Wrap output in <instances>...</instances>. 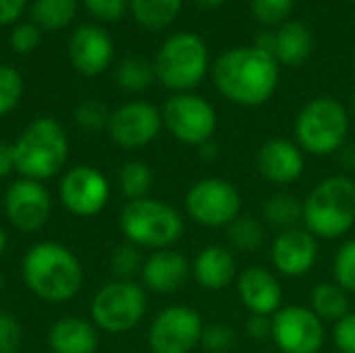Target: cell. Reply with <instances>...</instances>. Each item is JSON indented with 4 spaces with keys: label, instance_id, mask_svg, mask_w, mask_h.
Returning <instances> with one entry per match:
<instances>
[{
    "label": "cell",
    "instance_id": "31",
    "mask_svg": "<svg viewBox=\"0 0 355 353\" xmlns=\"http://www.w3.org/2000/svg\"><path fill=\"white\" fill-rule=\"evenodd\" d=\"M333 277L347 293H355V239L345 241L333 258Z\"/></svg>",
    "mask_w": 355,
    "mask_h": 353
},
{
    "label": "cell",
    "instance_id": "2",
    "mask_svg": "<svg viewBox=\"0 0 355 353\" xmlns=\"http://www.w3.org/2000/svg\"><path fill=\"white\" fill-rule=\"evenodd\" d=\"M21 273L27 289L52 304L73 300L83 283L81 262L67 246L56 241H42L29 248Z\"/></svg>",
    "mask_w": 355,
    "mask_h": 353
},
{
    "label": "cell",
    "instance_id": "27",
    "mask_svg": "<svg viewBox=\"0 0 355 353\" xmlns=\"http://www.w3.org/2000/svg\"><path fill=\"white\" fill-rule=\"evenodd\" d=\"M152 181H154L152 169L141 160H129L119 171V185L121 191L129 198V202L148 198Z\"/></svg>",
    "mask_w": 355,
    "mask_h": 353
},
{
    "label": "cell",
    "instance_id": "40",
    "mask_svg": "<svg viewBox=\"0 0 355 353\" xmlns=\"http://www.w3.org/2000/svg\"><path fill=\"white\" fill-rule=\"evenodd\" d=\"M83 4L87 6V10L94 17H98L102 21L121 19L127 8V0H83Z\"/></svg>",
    "mask_w": 355,
    "mask_h": 353
},
{
    "label": "cell",
    "instance_id": "43",
    "mask_svg": "<svg viewBox=\"0 0 355 353\" xmlns=\"http://www.w3.org/2000/svg\"><path fill=\"white\" fill-rule=\"evenodd\" d=\"M15 171V154L12 146L6 141H0V179L10 175Z\"/></svg>",
    "mask_w": 355,
    "mask_h": 353
},
{
    "label": "cell",
    "instance_id": "42",
    "mask_svg": "<svg viewBox=\"0 0 355 353\" xmlns=\"http://www.w3.org/2000/svg\"><path fill=\"white\" fill-rule=\"evenodd\" d=\"M23 8H25V0H0V25L12 23Z\"/></svg>",
    "mask_w": 355,
    "mask_h": 353
},
{
    "label": "cell",
    "instance_id": "32",
    "mask_svg": "<svg viewBox=\"0 0 355 353\" xmlns=\"http://www.w3.org/2000/svg\"><path fill=\"white\" fill-rule=\"evenodd\" d=\"M23 79L12 67L0 64V117L8 114L21 100Z\"/></svg>",
    "mask_w": 355,
    "mask_h": 353
},
{
    "label": "cell",
    "instance_id": "23",
    "mask_svg": "<svg viewBox=\"0 0 355 353\" xmlns=\"http://www.w3.org/2000/svg\"><path fill=\"white\" fill-rule=\"evenodd\" d=\"M314 48V35L310 27L302 21H285L277 29L275 42V58L279 64L302 67Z\"/></svg>",
    "mask_w": 355,
    "mask_h": 353
},
{
    "label": "cell",
    "instance_id": "17",
    "mask_svg": "<svg viewBox=\"0 0 355 353\" xmlns=\"http://www.w3.org/2000/svg\"><path fill=\"white\" fill-rule=\"evenodd\" d=\"M256 166L262 179L275 185H289L297 181L304 173L306 158L304 150L283 137L268 139L256 156Z\"/></svg>",
    "mask_w": 355,
    "mask_h": 353
},
{
    "label": "cell",
    "instance_id": "6",
    "mask_svg": "<svg viewBox=\"0 0 355 353\" xmlns=\"http://www.w3.org/2000/svg\"><path fill=\"white\" fill-rule=\"evenodd\" d=\"M349 114L335 98L310 100L295 119L297 146L312 156H331L345 146Z\"/></svg>",
    "mask_w": 355,
    "mask_h": 353
},
{
    "label": "cell",
    "instance_id": "11",
    "mask_svg": "<svg viewBox=\"0 0 355 353\" xmlns=\"http://www.w3.org/2000/svg\"><path fill=\"white\" fill-rule=\"evenodd\" d=\"M204 320L187 306H168L152 322L148 345L152 353H191L202 339Z\"/></svg>",
    "mask_w": 355,
    "mask_h": 353
},
{
    "label": "cell",
    "instance_id": "26",
    "mask_svg": "<svg viewBox=\"0 0 355 353\" xmlns=\"http://www.w3.org/2000/svg\"><path fill=\"white\" fill-rule=\"evenodd\" d=\"M183 0H131L133 17L146 29H162L175 21Z\"/></svg>",
    "mask_w": 355,
    "mask_h": 353
},
{
    "label": "cell",
    "instance_id": "28",
    "mask_svg": "<svg viewBox=\"0 0 355 353\" xmlns=\"http://www.w3.org/2000/svg\"><path fill=\"white\" fill-rule=\"evenodd\" d=\"M77 10V0H35L33 2V19L37 25L46 29H62L71 23Z\"/></svg>",
    "mask_w": 355,
    "mask_h": 353
},
{
    "label": "cell",
    "instance_id": "7",
    "mask_svg": "<svg viewBox=\"0 0 355 353\" xmlns=\"http://www.w3.org/2000/svg\"><path fill=\"white\" fill-rule=\"evenodd\" d=\"M154 71L158 81L177 94L193 89L208 71V48L204 40L185 31L171 35L156 54Z\"/></svg>",
    "mask_w": 355,
    "mask_h": 353
},
{
    "label": "cell",
    "instance_id": "48",
    "mask_svg": "<svg viewBox=\"0 0 355 353\" xmlns=\"http://www.w3.org/2000/svg\"><path fill=\"white\" fill-rule=\"evenodd\" d=\"M0 289H2V275H0Z\"/></svg>",
    "mask_w": 355,
    "mask_h": 353
},
{
    "label": "cell",
    "instance_id": "25",
    "mask_svg": "<svg viewBox=\"0 0 355 353\" xmlns=\"http://www.w3.org/2000/svg\"><path fill=\"white\" fill-rule=\"evenodd\" d=\"M262 214L281 231L293 229L300 221H304V202L293 193H275L264 202Z\"/></svg>",
    "mask_w": 355,
    "mask_h": 353
},
{
    "label": "cell",
    "instance_id": "50",
    "mask_svg": "<svg viewBox=\"0 0 355 353\" xmlns=\"http://www.w3.org/2000/svg\"><path fill=\"white\" fill-rule=\"evenodd\" d=\"M354 64H355V56H354Z\"/></svg>",
    "mask_w": 355,
    "mask_h": 353
},
{
    "label": "cell",
    "instance_id": "9",
    "mask_svg": "<svg viewBox=\"0 0 355 353\" xmlns=\"http://www.w3.org/2000/svg\"><path fill=\"white\" fill-rule=\"evenodd\" d=\"M239 189L220 177H206L196 181L185 193V210L191 221L202 227H229L241 214Z\"/></svg>",
    "mask_w": 355,
    "mask_h": 353
},
{
    "label": "cell",
    "instance_id": "21",
    "mask_svg": "<svg viewBox=\"0 0 355 353\" xmlns=\"http://www.w3.org/2000/svg\"><path fill=\"white\" fill-rule=\"evenodd\" d=\"M191 275L202 289L223 291L237 277L235 256L231 254V250H227L223 246H208L196 256Z\"/></svg>",
    "mask_w": 355,
    "mask_h": 353
},
{
    "label": "cell",
    "instance_id": "34",
    "mask_svg": "<svg viewBox=\"0 0 355 353\" xmlns=\"http://www.w3.org/2000/svg\"><path fill=\"white\" fill-rule=\"evenodd\" d=\"M295 0H252V15L262 25H283L291 10Z\"/></svg>",
    "mask_w": 355,
    "mask_h": 353
},
{
    "label": "cell",
    "instance_id": "13",
    "mask_svg": "<svg viewBox=\"0 0 355 353\" xmlns=\"http://www.w3.org/2000/svg\"><path fill=\"white\" fill-rule=\"evenodd\" d=\"M62 206L75 216H96L110 198L108 179L89 164L73 166L64 173L58 185Z\"/></svg>",
    "mask_w": 355,
    "mask_h": 353
},
{
    "label": "cell",
    "instance_id": "18",
    "mask_svg": "<svg viewBox=\"0 0 355 353\" xmlns=\"http://www.w3.org/2000/svg\"><path fill=\"white\" fill-rule=\"evenodd\" d=\"M237 293L250 314L275 316L281 310L283 287L268 268L250 266L237 279Z\"/></svg>",
    "mask_w": 355,
    "mask_h": 353
},
{
    "label": "cell",
    "instance_id": "15",
    "mask_svg": "<svg viewBox=\"0 0 355 353\" xmlns=\"http://www.w3.org/2000/svg\"><path fill=\"white\" fill-rule=\"evenodd\" d=\"M110 139L127 150L144 148L154 141L162 129V112L148 102H129L110 112Z\"/></svg>",
    "mask_w": 355,
    "mask_h": 353
},
{
    "label": "cell",
    "instance_id": "10",
    "mask_svg": "<svg viewBox=\"0 0 355 353\" xmlns=\"http://www.w3.org/2000/svg\"><path fill=\"white\" fill-rule=\"evenodd\" d=\"M162 125L181 144L202 146L216 131V110L202 96L189 92L175 94L162 108Z\"/></svg>",
    "mask_w": 355,
    "mask_h": 353
},
{
    "label": "cell",
    "instance_id": "47",
    "mask_svg": "<svg viewBox=\"0 0 355 353\" xmlns=\"http://www.w3.org/2000/svg\"><path fill=\"white\" fill-rule=\"evenodd\" d=\"M6 243H8V237H6V231L0 227V254L6 250Z\"/></svg>",
    "mask_w": 355,
    "mask_h": 353
},
{
    "label": "cell",
    "instance_id": "1",
    "mask_svg": "<svg viewBox=\"0 0 355 353\" xmlns=\"http://www.w3.org/2000/svg\"><path fill=\"white\" fill-rule=\"evenodd\" d=\"M216 89L239 106H262L279 87V62L256 46L223 52L212 67Z\"/></svg>",
    "mask_w": 355,
    "mask_h": 353
},
{
    "label": "cell",
    "instance_id": "37",
    "mask_svg": "<svg viewBox=\"0 0 355 353\" xmlns=\"http://www.w3.org/2000/svg\"><path fill=\"white\" fill-rule=\"evenodd\" d=\"M21 347V325L10 312L0 310V353H17Z\"/></svg>",
    "mask_w": 355,
    "mask_h": 353
},
{
    "label": "cell",
    "instance_id": "16",
    "mask_svg": "<svg viewBox=\"0 0 355 353\" xmlns=\"http://www.w3.org/2000/svg\"><path fill=\"white\" fill-rule=\"evenodd\" d=\"M270 260L277 273L283 277H304L314 268L318 260V241L308 229H285L272 241Z\"/></svg>",
    "mask_w": 355,
    "mask_h": 353
},
{
    "label": "cell",
    "instance_id": "5",
    "mask_svg": "<svg viewBox=\"0 0 355 353\" xmlns=\"http://www.w3.org/2000/svg\"><path fill=\"white\" fill-rule=\"evenodd\" d=\"M183 229L179 210L156 198L131 200L121 212V231L135 248L166 250L181 239Z\"/></svg>",
    "mask_w": 355,
    "mask_h": 353
},
{
    "label": "cell",
    "instance_id": "36",
    "mask_svg": "<svg viewBox=\"0 0 355 353\" xmlns=\"http://www.w3.org/2000/svg\"><path fill=\"white\" fill-rule=\"evenodd\" d=\"M108 121H110V112L98 100H87L75 108V123L85 131H100L108 127Z\"/></svg>",
    "mask_w": 355,
    "mask_h": 353
},
{
    "label": "cell",
    "instance_id": "33",
    "mask_svg": "<svg viewBox=\"0 0 355 353\" xmlns=\"http://www.w3.org/2000/svg\"><path fill=\"white\" fill-rule=\"evenodd\" d=\"M141 266H144L141 256L133 243L119 246L110 258V268L119 277V281H131L133 275L141 273Z\"/></svg>",
    "mask_w": 355,
    "mask_h": 353
},
{
    "label": "cell",
    "instance_id": "49",
    "mask_svg": "<svg viewBox=\"0 0 355 353\" xmlns=\"http://www.w3.org/2000/svg\"><path fill=\"white\" fill-rule=\"evenodd\" d=\"M352 102H354V110H355V94H354V100H352Z\"/></svg>",
    "mask_w": 355,
    "mask_h": 353
},
{
    "label": "cell",
    "instance_id": "24",
    "mask_svg": "<svg viewBox=\"0 0 355 353\" xmlns=\"http://www.w3.org/2000/svg\"><path fill=\"white\" fill-rule=\"evenodd\" d=\"M312 312L322 322H339L349 314V295L343 287L333 283H320L312 289Z\"/></svg>",
    "mask_w": 355,
    "mask_h": 353
},
{
    "label": "cell",
    "instance_id": "29",
    "mask_svg": "<svg viewBox=\"0 0 355 353\" xmlns=\"http://www.w3.org/2000/svg\"><path fill=\"white\" fill-rule=\"evenodd\" d=\"M154 77H156L154 64H150L146 58L139 56L125 58L116 71V81L127 92H144L146 87H150Z\"/></svg>",
    "mask_w": 355,
    "mask_h": 353
},
{
    "label": "cell",
    "instance_id": "19",
    "mask_svg": "<svg viewBox=\"0 0 355 353\" xmlns=\"http://www.w3.org/2000/svg\"><path fill=\"white\" fill-rule=\"evenodd\" d=\"M69 56L73 67L85 75H100L112 60V42L108 33L96 25H83L73 31L69 42Z\"/></svg>",
    "mask_w": 355,
    "mask_h": 353
},
{
    "label": "cell",
    "instance_id": "14",
    "mask_svg": "<svg viewBox=\"0 0 355 353\" xmlns=\"http://www.w3.org/2000/svg\"><path fill=\"white\" fill-rule=\"evenodd\" d=\"M4 212L15 229L25 233L40 231L52 212L50 191L42 185V181L21 177L10 183L4 193Z\"/></svg>",
    "mask_w": 355,
    "mask_h": 353
},
{
    "label": "cell",
    "instance_id": "38",
    "mask_svg": "<svg viewBox=\"0 0 355 353\" xmlns=\"http://www.w3.org/2000/svg\"><path fill=\"white\" fill-rule=\"evenodd\" d=\"M333 343L339 353H355V312H349L333 329Z\"/></svg>",
    "mask_w": 355,
    "mask_h": 353
},
{
    "label": "cell",
    "instance_id": "3",
    "mask_svg": "<svg viewBox=\"0 0 355 353\" xmlns=\"http://www.w3.org/2000/svg\"><path fill=\"white\" fill-rule=\"evenodd\" d=\"M15 171L33 181L58 175L69 158V137L62 125L50 117L31 121L12 144Z\"/></svg>",
    "mask_w": 355,
    "mask_h": 353
},
{
    "label": "cell",
    "instance_id": "4",
    "mask_svg": "<svg viewBox=\"0 0 355 353\" xmlns=\"http://www.w3.org/2000/svg\"><path fill=\"white\" fill-rule=\"evenodd\" d=\"M304 225L316 239H337L355 225V181L347 175L322 179L304 200Z\"/></svg>",
    "mask_w": 355,
    "mask_h": 353
},
{
    "label": "cell",
    "instance_id": "46",
    "mask_svg": "<svg viewBox=\"0 0 355 353\" xmlns=\"http://www.w3.org/2000/svg\"><path fill=\"white\" fill-rule=\"evenodd\" d=\"M193 2L202 8H218L225 4V0H193Z\"/></svg>",
    "mask_w": 355,
    "mask_h": 353
},
{
    "label": "cell",
    "instance_id": "30",
    "mask_svg": "<svg viewBox=\"0 0 355 353\" xmlns=\"http://www.w3.org/2000/svg\"><path fill=\"white\" fill-rule=\"evenodd\" d=\"M227 237L231 246L239 252H254L264 241V229L262 225L252 216H237L227 227Z\"/></svg>",
    "mask_w": 355,
    "mask_h": 353
},
{
    "label": "cell",
    "instance_id": "41",
    "mask_svg": "<svg viewBox=\"0 0 355 353\" xmlns=\"http://www.w3.org/2000/svg\"><path fill=\"white\" fill-rule=\"evenodd\" d=\"M245 333L256 341L270 339L272 337V318L262 316V314H252L245 322Z\"/></svg>",
    "mask_w": 355,
    "mask_h": 353
},
{
    "label": "cell",
    "instance_id": "8",
    "mask_svg": "<svg viewBox=\"0 0 355 353\" xmlns=\"http://www.w3.org/2000/svg\"><path fill=\"white\" fill-rule=\"evenodd\" d=\"M148 300L141 285L133 281L106 283L92 300V322L106 333H127L146 316Z\"/></svg>",
    "mask_w": 355,
    "mask_h": 353
},
{
    "label": "cell",
    "instance_id": "35",
    "mask_svg": "<svg viewBox=\"0 0 355 353\" xmlns=\"http://www.w3.org/2000/svg\"><path fill=\"white\" fill-rule=\"evenodd\" d=\"M235 341H237L235 331L229 325L214 322V325L204 327L200 345L208 353H229L235 347Z\"/></svg>",
    "mask_w": 355,
    "mask_h": 353
},
{
    "label": "cell",
    "instance_id": "20",
    "mask_svg": "<svg viewBox=\"0 0 355 353\" xmlns=\"http://www.w3.org/2000/svg\"><path fill=\"white\" fill-rule=\"evenodd\" d=\"M189 273L191 266L185 256L171 250H158L144 262L141 281L144 287L154 293H175L187 283Z\"/></svg>",
    "mask_w": 355,
    "mask_h": 353
},
{
    "label": "cell",
    "instance_id": "44",
    "mask_svg": "<svg viewBox=\"0 0 355 353\" xmlns=\"http://www.w3.org/2000/svg\"><path fill=\"white\" fill-rule=\"evenodd\" d=\"M198 154H200V158L202 160H206V162H212V160H216L218 158V146H216V141H206V144H202V146H198Z\"/></svg>",
    "mask_w": 355,
    "mask_h": 353
},
{
    "label": "cell",
    "instance_id": "45",
    "mask_svg": "<svg viewBox=\"0 0 355 353\" xmlns=\"http://www.w3.org/2000/svg\"><path fill=\"white\" fill-rule=\"evenodd\" d=\"M341 152V158H343V164L349 169V171H354L355 169V148H347V150H339Z\"/></svg>",
    "mask_w": 355,
    "mask_h": 353
},
{
    "label": "cell",
    "instance_id": "39",
    "mask_svg": "<svg viewBox=\"0 0 355 353\" xmlns=\"http://www.w3.org/2000/svg\"><path fill=\"white\" fill-rule=\"evenodd\" d=\"M37 44H40V31H37L35 25H29V23L19 25L10 33V46H12L15 52L27 54V52L35 50Z\"/></svg>",
    "mask_w": 355,
    "mask_h": 353
},
{
    "label": "cell",
    "instance_id": "12",
    "mask_svg": "<svg viewBox=\"0 0 355 353\" xmlns=\"http://www.w3.org/2000/svg\"><path fill=\"white\" fill-rule=\"evenodd\" d=\"M324 339V325L312 308L287 306L272 316V341L283 353H320Z\"/></svg>",
    "mask_w": 355,
    "mask_h": 353
},
{
    "label": "cell",
    "instance_id": "22",
    "mask_svg": "<svg viewBox=\"0 0 355 353\" xmlns=\"http://www.w3.org/2000/svg\"><path fill=\"white\" fill-rule=\"evenodd\" d=\"M48 345L54 353H96L98 331L94 322L77 316L60 318L48 333Z\"/></svg>",
    "mask_w": 355,
    "mask_h": 353
}]
</instances>
